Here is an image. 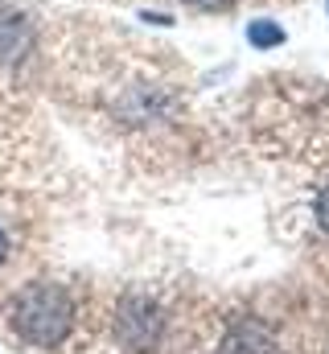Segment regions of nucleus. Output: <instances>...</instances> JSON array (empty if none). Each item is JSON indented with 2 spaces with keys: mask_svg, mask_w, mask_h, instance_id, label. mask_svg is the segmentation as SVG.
Returning <instances> with one entry per match:
<instances>
[{
  "mask_svg": "<svg viewBox=\"0 0 329 354\" xmlns=\"http://www.w3.org/2000/svg\"><path fill=\"white\" fill-rule=\"evenodd\" d=\"M8 330L33 346V351H54L70 338L75 330V301L62 284L37 280L25 284L12 301H8Z\"/></svg>",
  "mask_w": 329,
  "mask_h": 354,
  "instance_id": "obj_1",
  "label": "nucleus"
},
{
  "mask_svg": "<svg viewBox=\"0 0 329 354\" xmlns=\"http://www.w3.org/2000/svg\"><path fill=\"white\" fill-rule=\"evenodd\" d=\"M164 334V313L153 297H124L115 309V338L132 354H149Z\"/></svg>",
  "mask_w": 329,
  "mask_h": 354,
  "instance_id": "obj_2",
  "label": "nucleus"
},
{
  "mask_svg": "<svg viewBox=\"0 0 329 354\" xmlns=\"http://www.w3.org/2000/svg\"><path fill=\"white\" fill-rule=\"evenodd\" d=\"M218 354H276V334H272L259 317H239V322L223 334Z\"/></svg>",
  "mask_w": 329,
  "mask_h": 354,
  "instance_id": "obj_3",
  "label": "nucleus"
},
{
  "mask_svg": "<svg viewBox=\"0 0 329 354\" xmlns=\"http://www.w3.org/2000/svg\"><path fill=\"white\" fill-rule=\"evenodd\" d=\"M247 41L259 46V50H272V46H284V29L272 25V21H251L247 25Z\"/></svg>",
  "mask_w": 329,
  "mask_h": 354,
  "instance_id": "obj_4",
  "label": "nucleus"
},
{
  "mask_svg": "<svg viewBox=\"0 0 329 354\" xmlns=\"http://www.w3.org/2000/svg\"><path fill=\"white\" fill-rule=\"evenodd\" d=\"M313 218H317V227L329 235V185L317 194V198H313Z\"/></svg>",
  "mask_w": 329,
  "mask_h": 354,
  "instance_id": "obj_5",
  "label": "nucleus"
},
{
  "mask_svg": "<svg viewBox=\"0 0 329 354\" xmlns=\"http://www.w3.org/2000/svg\"><path fill=\"white\" fill-rule=\"evenodd\" d=\"M189 8H202V12H231L235 0H185Z\"/></svg>",
  "mask_w": 329,
  "mask_h": 354,
  "instance_id": "obj_6",
  "label": "nucleus"
},
{
  "mask_svg": "<svg viewBox=\"0 0 329 354\" xmlns=\"http://www.w3.org/2000/svg\"><path fill=\"white\" fill-rule=\"evenodd\" d=\"M8 260V235H4V227H0V264Z\"/></svg>",
  "mask_w": 329,
  "mask_h": 354,
  "instance_id": "obj_7",
  "label": "nucleus"
}]
</instances>
